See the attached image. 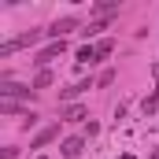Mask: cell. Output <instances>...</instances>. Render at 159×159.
Masks as SVG:
<instances>
[{
	"instance_id": "1",
	"label": "cell",
	"mask_w": 159,
	"mask_h": 159,
	"mask_svg": "<svg viewBox=\"0 0 159 159\" xmlns=\"http://www.w3.org/2000/svg\"><path fill=\"white\" fill-rule=\"evenodd\" d=\"M41 37H48V30H30V34H19V37L4 41L0 44V56H11V52H19V48H26V44H37Z\"/></svg>"
},
{
	"instance_id": "2",
	"label": "cell",
	"mask_w": 159,
	"mask_h": 159,
	"mask_svg": "<svg viewBox=\"0 0 159 159\" xmlns=\"http://www.w3.org/2000/svg\"><path fill=\"white\" fill-rule=\"evenodd\" d=\"M0 100H4V104H15V100H34V85L4 81V85H0Z\"/></svg>"
},
{
	"instance_id": "3",
	"label": "cell",
	"mask_w": 159,
	"mask_h": 159,
	"mask_svg": "<svg viewBox=\"0 0 159 159\" xmlns=\"http://www.w3.org/2000/svg\"><path fill=\"white\" fill-rule=\"evenodd\" d=\"M78 26H81L78 15H63V19H56V22H52V26H44V30H48V37H52V41H63L70 30H78Z\"/></svg>"
},
{
	"instance_id": "4",
	"label": "cell",
	"mask_w": 159,
	"mask_h": 159,
	"mask_svg": "<svg viewBox=\"0 0 159 159\" xmlns=\"http://www.w3.org/2000/svg\"><path fill=\"white\" fill-rule=\"evenodd\" d=\"M67 52V41H52L48 48H41L37 56H34V63H37V70H48V63L56 59V56H63Z\"/></svg>"
},
{
	"instance_id": "5",
	"label": "cell",
	"mask_w": 159,
	"mask_h": 159,
	"mask_svg": "<svg viewBox=\"0 0 159 159\" xmlns=\"http://www.w3.org/2000/svg\"><path fill=\"white\" fill-rule=\"evenodd\" d=\"M52 141H59V122H52V126H44L37 137L30 141V148H44V144H52Z\"/></svg>"
},
{
	"instance_id": "6",
	"label": "cell",
	"mask_w": 159,
	"mask_h": 159,
	"mask_svg": "<svg viewBox=\"0 0 159 159\" xmlns=\"http://www.w3.org/2000/svg\"><path fill=\"white\" fill-rule=\"evenodd\" d=\"M59 152L67 159H78L81 152H85V137H63V144H59Z\"/></svg>"
},
{
	"instance_id": "7",
	"label": "cell",
	"mask_w": 159,
	"mask_h": 159,
	"mask_svg": "<svg viewBox=\"0 0 159 159\" xmlns=\"http://www.w3.org/2000/svg\"><path fill=\"white\" fill-rule=\"evenodd\" d=\"M93 89V78H81V81H74V85H67L63 93H59V100L67 104V100H74V96H81V93H89Z\"/></svg>"
},
{
	"instance_id": "8",
	"label": "cell",
	"mask_w": 159,
	"mask_h": 159,
	"mask_svg": "<svg viewBox=\"0 0 159 159\" xmlns=\"http://www.w3.org/2000/svg\"><path fill=\"white\" fill-rule=\"evenodd\" d=\"M59 115H63L67 122H81V119H85V107H81V104H63Z\"/></svg>"
},
{
	"instance_id": "9",
	"label": "cell",
	"mask_w": 159,
	"mask_h": 159,
	"mask_svg": "<svg viewBox=\"0 0 159 159\" xmlns=\"http://www.w3.org/2000/svg\"><path fill=\"white\" fill-rule=\"evenodd\" d=\"M115 11H119V4H115V0H96V4H93V15H104V19H111Z\"/></svg>"
},
{
	"instance_id": "10",
	"label": "cell",
	"mask_w": 159,
	"mask_h": 159,
	"mask_svg": "<svg viewBox=\"0 0 159 159\" xmlns=\"http://www.w3.org/2000/svg\"><path fill=\"white\" fill-rule=\"evenodd\" d=\"M52 81H56V74H52V70H37V74H34V81H30V85H34V93H37V89H48Z\"/></svg>"
},
{
	"instance_id": "11",
	"label": "cell",
	"mask_w": 159,
	"mask_h": 159,
	"mask_svg": "<svg viewBox=\"0 0 159 159\" xmlns=\"http://www.w3.org/2000/svg\"><path fill=\"white\" fill-rule=\"evenodd\" d=\"M107 26H111V19H96V22H89V26H85V30H81V37L89 41V37H96V34H100V30H107Z\"/></svg>"
},
{
	"instance_id": "12",
	"label": "cell",
	"mask_w": 159,
	"mask_h": 159,
	"mask_svg": "<svg viewBox=\"0 0 159 159\" xmlns=\"http://www.w3.org/2000/svg\"><path fill=\"white\" fill-rule=\"evenodd\" d=\"M78 63H100V56H96V44H85V48H78Z\"/></svg>"
},
{
	"instance_id": "13",
	"label": "cell",
	"mask_w": 159,
	"mask_h": 159,
	"mask_svg": "<svg viewBox=\"0 0 159 159\" xmlns=\"http://www.w3.org/2000/svg\"><path fill=\"white\" fill-rule=\"evenodd\" d=\"M141 107H144V115H156V111H159V85H156V93H152V96H144V104H141Z\"/></svg>"
},
{
	"instance_id": "14",
	"label": "cell",
	"mask_w": 159,
	"mask_h": 159,
	"mask_svg": "<svg viewBox=\"0 0 159 159\" xmlns=\"http://www.w3.org/2000/svg\"><path fill=\"white\" fill-rule=\"evenodd\" d=\"M111 52H115V41H100V44H96V56H100V59H107Z\"/></svg>"
},
{
	"instance_id": "15",
	"label": "cell",
	"mask_w": 159,
	"mask_h": 159,
	"mask_svg": "<svg viewBox=\"0 0 159 159\" xmlns=\"http://www.w3.org/2000/svg\"><path fill=\"white\" fill-rule=\"evenodd\" d=\"M0 111H4V115H30V111H22L19 104H4V100H0Z\"/></svg>"
},
{
	"instance_id": "16",
	"label": "cell",
	"mask_w": 159,
	"mask_h": 159,
	"mask_svg": "<svg viewBox=\"0 0 159 159\" xmlns=\"http://www.w3.org/2000/svg\"><path fill=\"white\" fill-rule=\"evenodd\" d=\"M111 81H115V70H104V74H100V78H96V85H100V89H107V85H111Z\"/></svg>"
},
{
	"instance_id": "17",
	"label": "cell",
	"mask_w": 159,
	"mask_h": 159,
	"mask_svg": "<svg viewBox=\"0 0 159 159\" xmlns=\"http://www.w3.org/2000/svg\"><path fill=\"white\" fill-rule=\"evenodd\" d=\"M19 156V148H4V152H0V159H15Z\"/></svg>"
},
{
	"instance_id": "18",
	"label": "cell",
	"mask_w": 159,
	"mask_h": 159,
	"mask_svg": "<svg viewBox=\"0 0 159 159\" xmlns=\"http://www.w3.org/2000/svg\"><path fill=\"white\" fill-rule=\"evenodd\" d=\"M152 74H156V81H159V63H156V67H152Z\"/></svg>"
},
{
	"instance_id": "19",
	"label": "cell",
	"mask_w": 159,
	"mask_h": 159,
	"mask_svg": "<svg viewBox=\"0 0 159 159\" xmlns=\"http://www.w3.org/2000/svg\"><path fill=\"white\" fill-rule=\"evenodd\" d=\"M37 159H48V156H37Z\"/></svg>"
}]
</instances>
